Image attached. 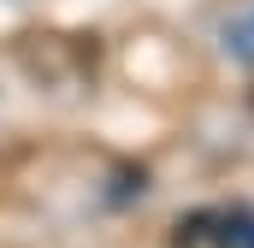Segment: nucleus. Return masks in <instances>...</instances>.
I'll use <instances>...</instances> for the list:
<instances>
[{
	"mask_svg": "<svg viewBox=\"0 0 254 248\" xmlns=\"http://www.w3.org/2000/svg\"><path fill=\"white\" fill-rule=\"evenodd\" d=\"M225 48H231L243 65H254V6L237 18V24H225Z\"/></svg>",
	"mask_w": 254,
	"mask_h": 248,
	"instance_id": "2",
	"label": "nucleus"
},
{
	"mask_svg": "<svg viewBox=\"0 0 254 248\" xmlns=\"http://www.w3.org/2000/svg\"><path fill=\"white\" fill-rule=\"evenodd\" d=\"M178 243H207V248H254V207H213L178 225Z\"/></svg>",
	"mask_w": 254,
	"mask_h": 248,
	"instance_id": "1",
	"label": "nucleus"
}]
</instances>
